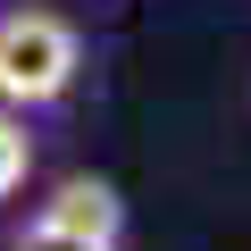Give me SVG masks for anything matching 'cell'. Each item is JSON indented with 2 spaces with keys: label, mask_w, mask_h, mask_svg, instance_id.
I'll list each match as a JSON object with an SVG mask.
<instances>
[{
  "label": "cell",
  "mask_w": 251,
  "mask_h": 251,
  "mask_svg": "<svg viewBox=\"0 0 251 251\" xmlns=\"http://www.w3.org/2000/svg\"><path fill=\"white\" fill-rule=\"evenodd\" d=\"M34 218L59 226V234H84V243H100V251H126V193H117L109 176H59Z\"/></svg>",
  "instance_id": "7a4b0ae2"
},
{
  "label": "cell",
  "mask_w": 251,
  "mask_h": 251,
  "mask_svg": "<svg viewBox=\"0 0 251 251\" xmlns=\"http://www.w3.org/2000/svg\"><path fill=\"white\" fill-rule=\"evenodd\" d=\"M25 176H34V117L0 109V209L25 193Z\"/></svg>",
  "instance_id": "3957f363"
},
{
  "label": "cell",
  "mask_w": 251,
  "mask_h": 251,
  "mask_svg": "<svg viewBox=\"0 0 251 251\" xmlns=\"http://www.w3.org/2000/svg\"><path fill=\"white\" fill-rule=\"evenodd\" d=\"M92 75V42L50 0H9L0 9V109L17 117H59Z\"/></svg>",
  "instance_id": "6da1fadb"
},
{
  "label": "cell",
  "mask_w": 251,
  "mask_h": 251,
  "mask_svg": "<svg viewBox=\"0 0 251 251\" xmlns=\"http://www.w3.org/2000/svg\"><path fill=\"white\" fill-rule=\"evenodd\" d=\"M9 251H100V243H84V234H59V226H42V218H25V226L9 234Z\"/></svg>",
  "instance_id": "277c9868"
}]
</instances>
